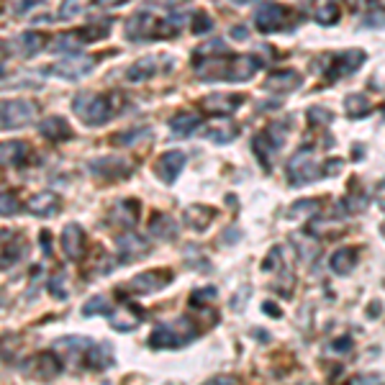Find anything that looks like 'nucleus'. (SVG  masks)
Here are the masks:
<instances>
[{
    "instance_id": "1",
    "label": "nucleus",
    "mask_w": 385,
    "mask_h": 385,
    "mask_svg": "<svg viewBox=\"0 0 385 385\" xmlns=\"http://www.w3.org/2000/svg\"><path fill=\"white\" fill-rule=\"evenodd\" d=\"M111 96H96V93H82L75 98V113L87 126H103L113 118L116 108L111 106Z\"/></svg>"
},
{
    "instance_id": "2",
    "label": "nucleus",
    "mask_w": 385,
    "mask_h": 385,
    "mask_svg": "<svg viewBox=\"0 0 385 385\" xmlns=\"http://www.w3.org/2000/svg\"><path fill=\"white\" fill-rule=\"evenodd\" d=\"M192 337H195V329H192L190 318H183V321H175V324H164V327L154 329L149 346H154V349H173V346H183Z\"/></svg>"
},
{
    "instance_id": "3",
    "label": "nucleus",
    "mask_w": 385,
    "mask_h": 385,
    "mask_svg": "<svg viewBox=\"0 0 385 385\" xmlns=\"http://www.w3.org/2000/svg\"><path fill=\"white\" fill-rule=\"evenodd\" d=\"M36 116V106L31 100L16 98V100H6L0 103V129H19L34 121Z\"/></svg>"
},
{
    "instance_id": "4",
    "label": "nucleus",
    "mask_w": 385,
    "mask_h": 385,
    "mask_svg": "<svg viewBox=\"0 0 385 385\" xmlns=\"http://www.w3.org/2000/svg\"><path fill=\"white\" fill-rule=\"evenodd\" d=\"M288 177L293 185H306L311 183V180H316L318 177V167L316 162H314V157H311V152H306V149H300L293 160H290L288 164Z\"/></svg>"
},
{
    "instance_id": "5",
    "label": "nucleus",
    "mask_w": 385,
    "mask_h": 385,
    "mask_svg": "<svg viewBox=\"0 0 385 385\" xmlns=\"http://www.w3.org/2000/svg\"><path fill=\"white\" fill-rule=\"evenodd\" d=\"M59 247H62L67 260H80L82 252H85V234H82V226L67 223V226L62 229V236H59Z\"/></svg>"
},
{
    "instance_id": "6",
    "label": "nucleus",
    "mask_w": 385,
    "mask_h": 385,
    "mask_svg": "<svg viewBox=\"0 0 385 385\" xmlns=\"http://www.w3.org/2000/svg\"><path fill=\"white\" fill-rule=\"evenodd\" d=\"M285 16H288V10L278 6V3H265L257 8L254 13V23L260 26V31H280L283 29V23H285Z\"/></svg>"
},
{
    "instance_id": "7",
    "label": "nucleus",
    "mask_w": 385,
    "mask_h": 385,
    "mask_svg": "<svg viewBox=\"0 0 385 385\" xmlns=\"http://www.w3.org/2000/svg\"><path fill=\"white\" fill-rule=\"evenodd\" d=\"M185 167V152L180 149H170V152H164L160 157V162H157V175H160V180L162 183H175L177 180V175L183 173Z\"/></svg>"
},
{
    "instance_id": "8",
    "label": "nucleus",
    "mask_w": 385,
    "mask_h": 385,
    "mask_svg": "<svg viewBox=\"0 0 385 385\" xmlns=\"http://www.w3.org/2000/svg\"><path fill=\"white\" fill-rule=\"evenodd\" d=\"M170 283H173V275H170V272H157V270H149V272L136 275V278L129 283V288L136 290V293H157V290L167 288Z\"/></svg>"
},
{
    "instance_id": "9",
    "label": "nucleus",
    "mask_w": 385,
    "mask_h": 385,
    "mask_svg": "<svg viewBox=\"0 0 385 385\" xmlns=\"http://www.w3.org/2000/svg\"><path fill=\"white\" fill-rule=\"evenodd\" d=\"M334 67H331V77H342V75H352L362 62H365V52L360 49H346L344 54H334L331 57Z\"/></svg>"
},
{
    "instance_id": "10",
    "label": "nucleus",
    "mask_w": 385,
    "mask_h": 385,
    "mask_svg": "<svg viewBox=\"0 0 385 385\" xmlns=\"http://www.w3.org/2000/svg\"><path fill=\"white\" fill-rule=\"evenodd\" d=\"M241 106V98L239 96H221V93H216V96H208L203 100V111H208V113H234L236 108Z\"/></svg>"
},
{
    "instance_id": "11",
    "label": "nucleus",
    "mask_w": 385,
    "mask_h": 385,
    "mask_svg": "<svg viewBox=\"0 0 385 385\" xmlns=\"http://www.w3.org/2000/svg\"><path fill=\"white\" fill-rule=\"evenodd\" d=\"M300 85V75L293 72V69H283V72H275V75L267 77L265 87L272 90V93H288V90H296Z\"/></svg>"
},
{
    "instance_id": "12",
    "label": "nucleus",
    "mask_w": 385,
    "mask_h": 385,
    "mask_svg": "<svg viewBox=\"0 0 385 385\" xmlns=\"http://www.w3.org/2000/svg\"><path fill=\"white\" fill-rule=\"evenodd\" d=\"M26 370H31L38 380H49V377H54L59 373V360L52 355H38L26 365Z\"/></svg>"
},
{
    "instance_id": "13",
    "label": "nucleus",
    "mask_w": 385,
    "mask_h": 385,
    "mask_svg": "<svg viewBox=\"0 0 385 385\" xmlns=\"http://www.w3.org/2000/svg\"><path fill=\"white\" fill-rule=\"evenodd\" d=\"M118 247H121V254H126L124 262L144 257L146 250H149V244H146L144 239H139V234H124V236L118 239Z\"/></svg>"
},
{
    "instance_id": "14",
    "label": "nucleus",
    "mask_w": 385,
    "mask_h": 385,
    "mask_svg": "<svg viewBox=\"0 0 385 385\" xmlns=\"http://www.w3.org/2000/svg\"><path fill=\"white\" fill-rule=\"evenodd\" d=\"M93 69V59H77V57H72V59H67V62H59L57 67H54V72H57L59 77H67V80H75V77H82V75H87Z\"/></svg>"
},
{
    "instance_id": "15",
    "label": "nucleus",
    "mask_w": 385,
    "mask_h": 385,
    "mask_svg": "<svg viewBox=\"0 0 385 385\" xmlns=\"http://www.w3.org/2000/svg\"><path fill=\"white\" fill-rule=\"evenodd\" d=\"M331 270L337 272V275H349L352 270L357 267V250L352 247H344V250H337L331 254Z\"/></svg>"
},
{
    "instance_id": "16",
    "label": "nucleus",
    "mask_w": 385,
    "mask_h": 385,
    "mask_svg": "<svg viewBox=\"0 0 385 385\" xmlns=\"http://www.w3.org/2000/svg\"><path fill=\"white\" fill-rule=\"evenodd\" d=\"M59 208V198L54 192H36L29 201V211L34 216H52Z\"/></svg>"
},
{
    "instance_id": "17",
    "label": "nucleus",
    "mask_w": 385,
    "mask_h": 385,
    "mask_svg": "<svg viewBox=\"0 0 385 385\" xmlns=\"http://www.w3.org/2000/svg\"><path fill=\"white\" fill-rule=\"evenodd\" d=\"M38 131L47 136V139H57V142H62V139H69V136H72L69 126L65 124V118H57V116L44 118V121H41V126H38Z\"/></svg>"
},
{
    "instance_id": "18",
    "label": "nucleus",
    "mask_w": 385,
    "mask_h": 385,
    "mask_svg": "<svg viewBox=\"0 0 385 385\" xmlns=\"http://www.w3.org/2000/svg\"><path fill=\"white\" fill-rule=\"evenodd\" d=\"M29 157V146L23 142H8V144H0V162L8 164H23Z\"/></svg>"
},
{
    "instance_id": "19",
    "label": "nucleus",
    "mask_w": 385,
    "mask_h": 385,
    "mask_svg": "<svg viewBox=\"0 0 385 385\" xmlns=\"http://www.w3.org/2000/svg\"><path fill=\"white\" fill-rule=\"evenodd\" d=\"M198 126H201V116L198 113H180L170 121V129H173V134H177V136L192 134Z\"/></svg>"
},
{
    "instance_id": "20",
    "label": "nucleus",
    "mask_w": 385,
    "mask_h": 385,
    "mask_svg": "<svg viewBox=\"0 0 385 385\" xmlns=\"http://www.w3.org/2000/svg\"><path fill=\"white\" fill-rule=\"evenodd\" d=\"M183 219H185V223H188L190 229L201 231V229H206V226L213 221V211H211V208H201V206H192V208H188V211H185Z\"/></svg>"
},
{
    "instance_id": "21",
    "label": "nucleus",
    "mask_w": 385,
    "mask_h": 385,
    "mask_svg": "<svg viewBox=\"0 0 385 385\" xmlns=\"http://www.w3.org/2000/svg\"><path fill=\"white\" fill-rule=\"evenodd\" d=\"M116 221L121 226H134L139 221V203L136 201H121L116 208Z\"/></svg>"
},
{
    "instance_id": "22",
    "label": "nucleus",
    "mask_w": 385,
    "mask_h": 385,
    "mask_svg": "<svg viewBox=\"0 0 385 385\" xmlns=\"http://www.w3.org/2000/svg\"><path fill=\"white\" fill-rule=\"evenodd\" d=\"M93 170H96V175H111V177H116L118 170H124V173L129 170V162L121 160V157H106V160L93 162Z\"/></svg>"
},
{
    "instance_id": "23",
    "label": "nucleus",
    "mask_w": 385,
    "mask_h": 385,
    "mask_svg": "<svg viewBox=\"0 0 385 385\" xmlns=\"http://www.w3.org/2000/svg\"><path fill=\"white\" fill-rule=\"evenodd\" d=\"M157 67H160V62L154 57H146V59H142V62H136L134 67L129 69V80H146V77H152V75H157Z\"/></svg>"
},
{
    "instance_id": "24",
    "label": "nucleus",
    "mask_w": 385,
    "mask_h": 385,
    "mask_svg": "<svg viewBox=\"0 0 385 385\" xmlns=\"http://www.w3.org/2000/svg\"><path fill=\"white\" fill-rule=\"evenodd\" d=\"M344 108H346V113L352 116V118H360V116L370 113V100H367L365 96H349L344 100Z\"/></svg>"
},
{
    "instance_id": "25",
    "label": "nucleus",
    "mask_w": 385,
    "mask_h": 385,
    "mask_svg": "<svg viewBox=\"0 0 385 385\" xmlns=\"http://www.w3.org/2000/svg\"><path fill=\"white\" fill-rule=\"evenodd\" d=\"M152 234H154V236H162V239H173L175 221L170 219V216L160 213V216H157V219L152 221Z\"/></svg>"
},
{
    "instance_id": "26",
    "label": "nucleus",
    "mask_w": 385,
    "mask_h": 385,
    "mask_svg": "<svg viewBox=\"0 0 385 385\" xmlns=\"http://www.w3.org/2000/svg\"><path fill=\"white\" fill-rule=\"evenodd\" d=\"M93 314H111V303L106 296H96L82 306V316H93Z\"/></svg>"
},
{
    "instance_id": "27",
    "label": "nucleus",
    "mask_w": 385,
    "mask_h": 385,
    "mask_svg": "<svg viewBox=\"0 0 385 385\" xmlns=\"http://www.w3.org/2000/svg\"><path fill=\"white\" fill-rule=\"evenodd\" d=\"M87 3H90V0H65V3H62V10H59V19L62 21L75 19L77 13H82V10H85Z\"/></svg>"
},
{
    "instance_id": "28",
    "label": "nucleus",
    "mask_w": 385,
    "mask_h": 385,
    "mask_svg": "<svg viewBox=\"0 0 385 385\" xmlns=\"http://www.w3.org/2000/svg\"><path fill=\"white\" fill-rule=\"evenodd\" d=\"M316 21H318V23H324V26H331V23H337V21H339L337 3H327V6H321V8L316 10Z\"/></svg>"
},
{
    "instance_id": "29",
    "label": "nucleus",
    "mask_w": 385,
    "mask_h": 385,
    "mask_svg": "<svg viewBox=\"0 0 385 385\" xmlns=\"http://www.w3.org/2000/svg\"><path fill=\"white\" fill-rule=\"evenodd\" d=\"M321 211V201H316V198H308V201H298L293 208H290V213L293 216H314V213Z\"/></svg>"
},
{
    "instance_id": "30",
    "label": "nucleus",
    "mask_w": 385,
    "mask_h": 385,
    "mask_svg": "<svg viewBox=\"0 0 385 385\" xmlns=\"http://www.w3.org/2000/svg\"><path fill=\"white\" fill-rule=\"evenodd\" d=\"M54 52H62V54H75L80 52V38L75 36H59L57 41H54Z\"/></svg>"
},
{
    "instance_id": "31",
    "label": "nucleus",
    "mask_w": 385,
    "mask_h": 385,
    "mask_svg": "<svg viewBox=\"0 0 385 385\" xmlns=\"http://www.w3.org/2000/svg\"><path fill=\"white\" fill-rule=\"evenodd\" d=\"M19 211H21V203L16 201V195L0 192V216L6 219V216H16Z\"/></svg>"
},
{
    "instance_id": "32",
    "label": "nucleus",
    "mask_w": 385,
    "mask_h": 385,
    "mask_svg": "<svg viewBox=\"0 0 385 385\" xmlns=\"http://www.w3.org/2000/svg\"><path fill=\"white\" fill-rule=\"evenodd\" d=\"M19 44H23L21 54H34V52H38V47H41V36H36V34H23V36L19 38Z\"/></svg>"
},
{
    "instance_id": "33",
    "label": "nucleus",
    "mask_w": 385,
    "mask_h": 385,
    "mask_svg": "<svg viewBox=\"0 0 385 385\" xmlns=\"http://www.w3.org/2000/svg\"><path fill=\"white\" fill-rule=\"evenodd\" d=\"M142 136H146V129H142V131H139V129H131V134L116 136L113 142H116V144H118V146H126V144H134V142H139Z\"/></svg>"
},
{
    "instance_id": "34",
    "label": "nucleus",
    "mask_w": 385,
    "mask_h": 385,
    "mask_svg": "<svg viewBox=\"0 0 385 385\" xmlns=\"http://www.w3.org/2000/svg\"><path fill=\"white\" fill-rule=\"evenodd\" d=\"M52 293H54V298H67V288H65V275H59V278L52 280Z\"/></svg>"
},
{
    "instance_id": "35",
    "label": "nucleus",
    "mask_w": 385,
    "mask_h": 385,
    "mask_svg": "<svg viewBox=\"0 0 385 385\" xmlns=\"http://www.w3.org/2000/svg\"><path fill=\"white\" fill-rule=\"evenodd\" d=\"M211 19H208V16H206V13H198V16H195V34H206V31H211Z\"/></svg>"
},
{
    "instance_id": "36",
    "label": "nucleus",
    "mask_w": 385,
    "mask_h": 385,
    "mask_svg": "<svg viewBox=\"0 0 385 385\" xmlns=\"http://www.w3.org/2000/svg\"><path fill=\"white\" fill-rule=\"evenodd\" d=\"M321 108H311L308 111V121H321V124H329L331 121V113H318Z\"/></svg>"
},
{
    "instance_id": "37",
    "label": "nucleus",
    "mask_w": 385,
    "mask_h": 385,
    "mask_svg": "<svg viewBox=\"0 0 385 385\" xmlns=\"http://www.w3.org/2000/svg\"><path fill=\"white\" fill-rule=\"evenodd\" d=\"M36 3H41V0H13V10H16V13H23V10L34 8Z\"/></svg>"
},
{
    "instance_id": "38",
    "label": "nucleus",
    "mask_w": 385,
    "mask_h": 385,
    "mask_svg": "<svg viewBox=\"0 0 385 385\" xmlns=\"http://www.w3.org/2000/svg\"><path fill=\"white\" fill-rule=\"evenodd\" d=\"M331 349H337V352H349V349H352V339H349V337L337 339V342L331 344Z\"/></svg>"
},
{
    "instance_id": "39",
    "label": "nucleus",
    "mask_w": 385,
    "mask_h": 385,
    "mask_svg": "<svg viewBox=\"0 0 385 385\" xmlns=\"http://www.w3.org/2000/svg\"><path fill=\"white\" fill-rule=\"evenodd\" d=\"M203 385H236V380L229 375H223V377H211V380H206Z\"/></svg>"
},
{
    "instance_id": "40",
    "label": "nucleus",
    "mask_w": 385,
    "mask_h": 385,
    "mask_svg": "<svg viewBox=\"0 0 385 385\" xmlns=\"http://www.w3.org/2000/svg\"><path fill=\"white\" fill-rule=\"evenodd\" d=\"M262 308H265V311H267V314H270L272 318H278V316H280V308L275 306V303H270V300H267V303H262Z\"/></svg>"
},
{
    "instance_id": "41",
    "label": "nucleus",
    "mask_w": 385,
    "mask_h": 385,
    "mask_svg": "<svg viewBox=\"0 0 385 385\" xmlns=\"http://www.w3.org/2000/svg\"><path fill=\"white\" fill-rule=\"evenodd\" d=\"M231 34H234V38H247V29H244V26H234Z\"/></svg>"
},
{
    "instance_id": "42",
    "label": "nucleus",
    "mask_w": 385,
    "mask_h": 385,
    "mask_svg": "<svg viewBox=\"0 0 385 385\" xmlns=\"http://www.w3.org/2000/svg\"><path fill=\"white\" fill-rule=\"evenodd\" d=\"M100 6H118V3H124V0H98Z\"/></svg>"
},
{
    "instance_id": "43",
    "label": "nucleus",
    "mask_w": 385,
    "mask_h": 385,
    "mask_svg": "<svg viewBox=\"0 0 385 385\" xmlns=\"http://www.w3.org/2000/svg\"><path fill=\"white\" fill-rule=\"evenodd\" d=\"M226 234H229V236H226V241H236V229H229Z\"/></svg>"
},
{
    "instance_id": "44",
    "label": "nucleus",
    "mask_w": 385,
    "mask_h": 385,
    "mask_svg": "<svg viewBox=\"0 0 385 385\" xmlns=\"http://www.w3.org/2000/svg\"><path fill=\"white\" fill-rule=\"evenodd\" d=\"M373 6H380V8H385V0H373Z\"/></svg>"
},
{
    "instance_id": "45",
    "label": "nucleus",
    "mask_w": 385,
    "mask_h": 385,
    "mask_svg": "<svg viewBox=\"0 0 385 385\" xmlns=\"http://www.w3.org/2000/svg\"><path fill=\"white\" fill-rule=\"evenodd\" d=\"M0 77H3V65H0Z\"/></svg>"
}]
</instances>
